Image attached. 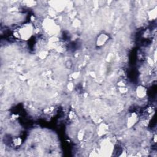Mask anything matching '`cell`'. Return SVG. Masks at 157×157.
<instances>
[{
    "mask_svg": "<svg viewBox=\"0 0 157 157\" xmlns=\"http://www.w3.org/2000/svg\"><path fill=\"white\" fill-rule=\"evenodd\" d=\"M148 17L150 18V19H155L156 17V9H152V11H151L148 15Z\"/></svg>",
    "mask_w": 157,
    "mask_h": 157,
    "instance_id": "7",
    "label": "cell"
},
{
    "mask_svg": "<svg viewBox=\"0 0 157 157\" xmlns=\"http://www.w3.org/2000/svg\"><path fill=\"white\" fill-rule=\"evenodd\" d=\"M136 93L137 96L140 98V99H143L144 98H145L147 95V88L145 87H144V86L140 85L138 86L136 88Z\"/></svg>",
    "mask_w": 157,
    "mask_h": 157,
    "instance_id": "3",
    "label": "cell"
},
{
    "mask_svg": "<svg viewBox=\"0 0 157 157\" xmlns=\"http://www.w3.org/2000/svg\"><path fill=\"white\" fill-rule=\"evenodd\" d=\"M45 30L48 33H52V34H55L56 32H58L57 27L58 26L55 24V22H54L52 20H47L45 22V25L44 24Z\"/></svg>",
    "mask_w": 157,
    "mask_h": 157,
    "instance_id": "2",
    "label": "cell"
},
{
    "mask_svg": "<svg viewBox=\"0 0 157 157\" xmlns=\"http://www.w3.org/2000/svg\"><path fill=\"white\" fill-rule=\"evenodd\" d=\"M138 120V116L135 113H132L127 118V126L131 128L134 126Z\"/></svg>",
    "mask_w": 157,
    "mask_h": 157,
    "instance_id": "4",
    "label": "cell"
},
{
    "mask_svg": "<svg viewBox=\"0 0 157 157\" xmlns=\"http://www.w3.org/2000/svg\"><path fill=\"white\" fill-rule=\"evenodd\" d=\"M108 131V127L105 125V124H101L99 126V132L98 134L99 135H104V134L107 133L106 132Z\"/></svg>",
    "mask_w": 157,
    "mask_h": 157,
    "instance_id": "6",
    "label": "cell"
},
{
    "mask_svg": "<svg viewBox=\"0 0 157 157\" xmlns=\"http://www.w3.org/2000/svg\"><path fill=\"white\" fill-rule=\"evenodd\" d=\"M109 36L106 34H101L97 39L96 44L98 46H102L106 44V43L108 41Z\"/></svg>",
    "mask_w": 157,
    "mask_h": 157,
    "instance_id": "5",
    "label": "cell"
},
{
    "mask_svg": "<svg viewBox=\"0 0 157 157\" xmlns=\"http://www.w3.org/2000/svg\"><path fill=\"white\" fill-rule=\"evenodd\" d=\"M34 28L32 24H25L22 26L19 31L18 35L23 40H28L33 35Z\"/></svg>",
    "mask_w": 157,
    "mask_h": 157,
    "instance_id": "1",
    "label": "cell"
}]
</instances>
